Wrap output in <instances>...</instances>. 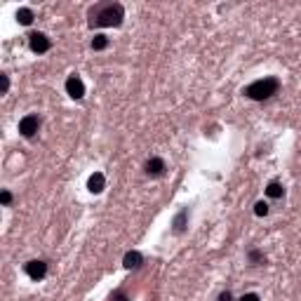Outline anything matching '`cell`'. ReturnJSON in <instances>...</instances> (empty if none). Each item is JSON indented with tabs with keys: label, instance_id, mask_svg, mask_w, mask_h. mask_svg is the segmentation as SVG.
I'll return each instance as SVG.
<instances>
[{
	"label": "cell",
	"instance_id": "obj_1",
	"mask_svg": "<svg viewBox=\"0 0 301 301\" xmlns=\"http://www.w3.org/2000/svg\"><path fill=\"white\" fill-rule=\"evenodd\" d=\"M125 9L120 2H101L89 12V26H120Z\"/></svg>",
	"mask_w": 301,
	"mask_h": 301
},
{
	"label": "cell",
	"instance_id": "obj_2",
	"mask_svg": "<svg viewBox=\"0 0 301 301\" xmlns=\"http://www.w3.org/2000/svg\"><path fill=\"white\" fill-rule=\"evenodd\" d=\"M278 89H280V80L275 75H266V78H259L252 85H247L242 89V94L254 99V101H264V99H271L273 94H278Z\"/></svg>",
	"mask_w": 301,
	"mask_h": 301
},
{
	"label": "cell",
	"instance_id": "obj_3",
	"mask_svg": "<svg viewBox=\"0 0 301 301\" xmlns=\"http://www.w3.org/2000/svg\"><path fill=\"white\" fill-rule=\"evenodd\" d=\"M40 130V118L38 115H24L21 120H19V132H21V137H26V139H31V137H36V132Z\"/></svg>",
	"mask_w": 301,
	"mask_h": 301
},
{
	"label": "cell",
	"instance_id": "obj_4",
	"mask_svg": "<svg viewBox=\"0 0 301 301\" xmlns=\"http://www.w3.org/2000/svg\"><path fill=\"white\" fill-rule=\"evenodd\" d=\"M24 271H26V275L31 280H43L45 275H47V264H45L43 259H33V261H28L24 266Z\"/></svg>",
	"mask_w": 301,
	"mask_h": 301
},
{
	"label": "cell",
	"instance_id": "obj_5",
	"mask_svg": "<svg viewBox=\"0 0 301 301\" xmlns=\"http://www.w3.org/2000/svg\"><path fill=\"white\" fill-rule=\"evenodd\" d=\"M28 45H31V50L36 54H45L50 47H52L50 38L45 36V33H31V36H28Z\"/></svg>",
	"mask_w": 301,
	"mask_h": 301
},
{
	"label": "cell",
	"instance_id": "obj_6",
	"mask_svg": "<svg viewBox=\"0 0 301 301\" xmlns=\"http://www.w3.org/2000/svg\"><path fill=\"white\" fill-rule=\"evenodd\" d=\"M66 92H69V97H71V99H82V97H85V85H82V80H80L75 73L66 80Z\"/></svg>",
	"mask_w": 301,
	"mask_h": 301
},
{
	"label": "cell",
	"instance_id": "obj_7",
	"mask_svg": "<svg viewBox=\"0 0 301 301\" xmlns=\"http://www.w3.org/2000/svg\"><path fill=\"white\" fill-rule=\"evenodd\" d=\"M146 174H149V177H162V174H165V160L150 158L149 162H146Z\"/></svg>",
	"mask_w": 301,
	"mask_h": 301
},
{
	"label": "cell",
	"instance_id": "obj_8",
	"mask_svg": "<svg viewBox=\"0 0 301 301\" xmlns=\"http://www.w3.org/2000/svg\"><path fill=\"white\" fill-rule=\"evenodd\" d=\"M104 186H106V179H104V174H101V172H94V174L89 177V181H87V188L92 191V193H101V191H104Z\"/></svg>",
	"mask_w": 301,
	"mask_h": 301
},
{
	"label": "cell",
	"instance_id": "obj_9",
	"mask_svg": "<svg viewBox=\"0 0 301 301\" xmlns=\"http://www.w3.org/2000/svg\"><path fill=\"white\" fill-rule=\"evenodd\" d=\"M142 254H139V252H127V254H125V259H123V266L125 268H139V266H142Z\"/></svg>",
	"mask_w": 301,
	"mask_h": 301
},
{
	"label": "cell",
	"instance_id": "obj_10",
	"mask_svg": "<svg viewBox=\"0 0 301 301\" xmlns=\"http://www.w3.org/2000/svg\"><path fill=\"white\" fill-rule=\"evenodd\" d=\"M266 195H268V198H273V200H280V198L285 195L283 184H278V181H271V184L266 186Z\"/></svg>",
	"mask_w": 301,
	"mask_h": 301
},
{
	"label": "cell",
	"instance_id": "obj_11",
	"mask_svg": "<svg viewBox=\"0 0 301 301\" xmlns=\"http://www.w3.org/2000/svg\"><path fill=\"white\" fill-rule=\"evenodd\" d=\"M17 21L21 24V26H28L31 21H33V9H28V7H21L17 12Z\"/></svg>",
	"mask_w": 301,
	"mask_h": 301
},
{
	"label": "cell",
	"instance_id": "obj_12",
	"mask_svg": "<svg viewBox=\"0 0 301 301\" xmlns=\"http://www.w3.org/2000/svg\"><path fill=\"white\" fill-rule=\"evenodd\" d=\"M186 219H188L186 210H181V212L174 217V224H172V226H174V230H177V233H184V228H186Z\"/></svg>",
	"mask_w": 301,
	"mask_h": 301
},
{
	"label": "cell",
	"instance_id": "obj_13",
	"mask_svg": "<svg viewBox=\"0 0 301 301\" xmlns=\"http://www.w3.org/2000/svg\"><path fill=\"white\" fill-rule=\"evenodd\" d=\"M106 47H108V38L106 36L99 33V36L92 38V50H94V52H101V50H106Z\"/></svg>",
	"mask_w": 301,
	"mask_h": 301
},
{
	"label": "cell",
	"instance_id": "obj_14",
	"mask_svg": "<svg viewBox=\"0 0 301 301\" xmlns=\"http://www.w3.org/2000/svg\"><path fill=\"white\" fill-rule=\"evenodd\" d=\"M249 261H252V264H261V261H266V257L259 252V249H252V252H249Z\"/></svg>",
	"mask_w": 301,
	"mask_h": 301
},
{
	"label": "cell",
	"instance_id": "obj_15",
	"mask_svg": "<svg viewBox=\"0 0 301 301\" xmlns=\"http://www.w3.org/2000/svg\"><path fill=\"white\" fill-rule=\"evenodd\" d=\"M254 214H257V217H266V214H268V205H266L264 200L257 203V205H254Z\"/></svg>",
	"mask_w": 301,
	"mask_h": 301
},
{
	"label": "cell",
	"instance_id": "obj_16",
	"mask_svg": "<svg viewBox=\"0 0 301 301\" xmlns=\"http://www.w3.org/2000/svg\"><path fill=\"white\" fill-rule=\"evenodd\" d=\"M0 200H2V205H9L12 203V193H9V191H2V193H0Z\"/></svg>",
	"mask_w": 301,
	"mask_h": 301
},
{
	"label": "cell",
	"instance_id": "obj_17",
	"mask_svg": "<svg viewBox=\"0 0 301 301\" xmlns=\"http://www.w3.org/2000/svg\"><path fill=\"white\" fill-rule=\"evenodd\" d=\"M240 301H261V299H259V294L249 292V294H245V297H240Z\"/></svg>",
	"mask_w": 301,
	"mask_h": 301
},
{
	"label": "cell",
	"instance_id": "obj_18",
	"mask_svg": "<svg viewBox=\"0 0 301 301\" xmlns=\"http://www.w3.org/2000/svg\"><path fill=\"white\" fill-rule=\"evenodd\" d=\"M111 299H113V301H130V297H127L125 292H115Z\"/></svg>",
	"mask_w": 301,
	"mask_h": 301
},
{
	"label": "cell",
	"instance_id": "obj_19",
	"mask_svg": "<svg viewBox=\"0 0 301 301\" xmlns=\"http://www.w3.org/2000/svg\"><path fill=\"white\" fill-rule=\"evenodd\" d=\"M219 301H233V294H230V292H222V294H219Z\"/></svg>",
	"mask_w": 301,
	"mask_h": 301
},
{
	"label": "cell",
	"instance_id": "obj_20",
	"mask_svg": "<svg viewBox=\"0 0 301 301\" xmlns=\"http://www.w3.org/2000/svg\"><path fill=\"white\" fill-rule=\"evenodd\" d=\"M7 87H9V78L7 75H2V92H7Z\"/></svg>",
	"mask_w": 301,
	"mask_h": 301
}]
</instances>
